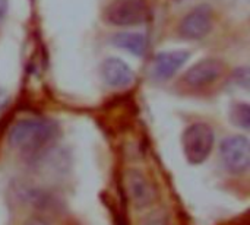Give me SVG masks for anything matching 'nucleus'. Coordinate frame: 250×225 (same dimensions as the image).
<instances>
[{
	"label": "nucleus",
	"mask_w": 250,
	"mask_h": 225,
	"mask_svg": "<svg viewBox=\"0 0 250 225\" xmlns=\"http://www.w3.org/2000/svg\"><path fill=\"white\" fill-rule=\"evenodd\" d=\"M57 133V124L51 120L34 117L22 119L10 127L7 133V142L18 151L34 152L51 143Z\"/></svg>",
	"instance_id": "obj_1"
},
{
	"label": "nucleus",
	"mask_w": 250,
	"mask_h": 225,
	"mask_svg": "<svg viewBox=\"0 0 250 225\" xmlns=\"http://www.w3.org/2000/svg\"><path fill=\"white\" fill-rule=\"evenodd\" d=\"M182 142L188 161L190 164H202L212 152L214 132L205 123H195L185 130Z\"/></svg>",
	"instance_id": "obj_2"
},
{
	"label": "nucleus",
	"mask_w": 250,
	"mask_h": 225,
	"mask_svg": "<svg viewBox=\"0 0 250 225\" xmlns=\"http://www.w3.org/2000/svg\"><path fill=\"white\" fill-rule=\"evenodd\" d=\"M104 18L117 26H133L146 22L149 10L145 0H111L105 7Z\"/></svg>",
	"instance_id": "obj_3"
},
{
	"label": "nucleus",
	"mask_w": 250,
	"mask_h": 225,
	"mask_svg": "<svg viewBox=\"0 0 250 225\" xmlns=\"http://www.w3.org/2000/svg\"><path fill=\"white\" fill-rule=\"evenodd\" d=\"M220 155L224 167L234 173H246L250 165V145L246 136H230L221 142Z\"/></svg>",
	"instance_id": "obj_4"
},
{
	"label": "nucleus",
	"mask_w": 250,
	"mask_h": 225,
	"mask_svg": "<svg viewBox=\"0 0 250 225\" xmlns=\"http://www.w3.org/2000/svg\"><path fill=\"white\" fill-rule=\"evenodd\" d=\"M212 9L208 4L192 9L180 22V35L186 40H202L212 29Z\"/></svg>",
	"instance_id": "obj_5"
},
{
	"label": "nucleus",
	"mask_w": 250,
	"mask_h": 225,
	"mask_svg": "<svg viewBox=\"0 0 250 225\" xmlns=\"http://www.w3.org/2000/svg\"><path fill=\"white\" fill-rule=\"evenodd\" d=\"M190 53L186 50H174V51H163L155 56L152 75L157 81H167L173 78L179 69L189 60Z\"/></svg>",
	"instance_id": "obj_6"
},
{
	"label": "nucleus",
	"mask_w": 250,
	"mask_h": 225,
	"mask_svg": "<svg viewBox=\"0 0 250 225\" xmlns=\"http://www.w3.org/2000/svg\"><path fill=\"white\" fill-rule=\"evenodd\" d=\"M223 73V64L214 59H205L193 64L185 75V82L192 88H202L214 83Z\"/></svg>",
	"instance_id": "obj_7"
},
{
	"label": "nucleus",
	"mask_w": 250,
	"mask_h": 225,
	"mask_svg": "<svg viewBox=\"0 0 250 225\" xmlns=\"http://www.w3.org/2000/svg\"><path fill=\"white\" fill-rule=\"evenodd\" d=\"M101 76L111 88H126L135 81V72L127 63L117 57H110L103 61Z\"/></svg>",
	"instance_id": "obj_8"
},
{
	"label": "nucleus",
	"mask_w": 250,
	"mask_h": 225,
	"mask_svg": "<svg viewBox=\"0 0 250 225\" xmlns=\"http://www.w3.org/2000/svg\"><path fill=\"white\" fill-rule=\"evenodd\" d=\"M126 192L138 206H146L154 201V189L142 173L133 170L126 176Z\"/></svg>",
	"instance_id": "obj_9"
},
{
	"label": "nucleus",
	"mask_w": 250,
	"mask_h": 225,
	"mask_svg": "<svg viewBox=\"0 0 250 225\" xmlns=\"http://www.w3.org/2000/svg\"><path fill=\"white\" fill-rule=\"evenodd\" d=\"M113 44L133 56H144L148 50V38L138 32H119L113 37Z\"/></svg>",
	"instance_id": "obj_10"
},
{
	"label": "nucleus",
	"mask_w": 250,
	"mask_h": 225,
	"mask_svg": "<svg viewBox=\"0 0 250 225\" xmlns=\"http://www.w3.org/2000/svg\"><path fill=\"white\" fill-rule=\"evenodd\" d=\"M231 120L234 124H237L239 127L248 130L250 126V108L248 104L242 102L233 107L231 110Z\"/></svg>",
	"instance_id": "obj_11"
},
{
	"label": "nucleus",
	"mask_w": 250,
	"mask_h": 225,
	"mask_svg": "<svg viewBox=\"0 0 250 225\" xmlns=\"http://www.w3.org/2000/svg\"><path fill=\"white\" fill-rule=\"evenodd\" d=\"M236 79H237V83H240L242 86L248 88L249 86V70L246 67L237 70L236 72Z\"/></svg>",
	"instance_id": "obj_12"
},
{
	"label": "nucleus",
	"mask_w": 250,
	"mask_h": 225,
	"mask_svg": "<svg viewBox=\"0 0 250 225\" xmlns=\"http://www.w3.org/2000/svg\"><path fill=\"white\" fill-rule=\"evenodd\" d=\"M7 101H9V97H7V92L0 86V111L6 107V104H7Z\"/></svg>",
	"instance_id": "obj_13"
},
{
	"label": "nucleus",
	"mask_w": 250,
	"mask_h": 225,
	"mask_svg": "<svg viewBox=\"0 0 250 225\" xmlns=\"http://www.w3.org/2000/svg\"><path fill=\"white\" fill-rule=\"evenodd\" d=\"M6 9H7V0H0V13L3 16L6 13Z\"/></svg>",
	"instance_id": "obj_14"
},
{
	"label": "nucleus",
	"mask_w": 250,
	"mask_h": 225,
	"mask_svg": "<svg viewBox=\"0 0 250 225\" xmlns=\"http://www.w3.org/2000/svg\"><path fill=\"white\" fill-rule=\"evenodd\" d=\"M25 225H48V224H45L42 220H35V218H34V220H29V221H28Z\"/></svg>",
	"instance_id": "obj_15"
},
{
	"label": "nucleus",
	"mask_w": 250,
	"mask_h": 225,
	"mask_svg": "<svg viewBox=\"0 0 250 225\" xmlns=\"http://www.w3.org/2000/svg\"><path fill=\"white\" fill-rule=\"evenodd\" d=\"M1 19H3V15H1V13H0V20H1Z\"/></svg>",
	"instance_id": "obj_16"
}]
</instances>
